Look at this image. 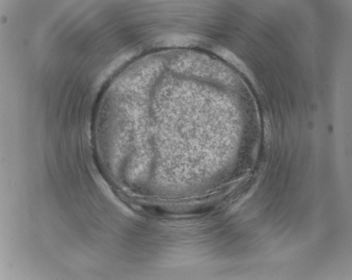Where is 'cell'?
Segmentation results:
<instances>
[{
    "instance_id": "obj_1",
    "label": "cell",
    "mask_w": 352,
    "mask_h": 280,
    "mask_svg": "<svg viewBox=\"0 0 352 280\" xmlns=\"http://www.w3.org/2000/svg\"><path fill=\"white\" fill-rule=\"evenodd\" d=\"M216 52L223 58H224L227 61L232 63L233 65L241 70L243 73L247 75L249 77H251V74L248 67L236 55L232 53L231 51L226 49L220 48L216 50Z\"/></svg>"
}]
</instances>
